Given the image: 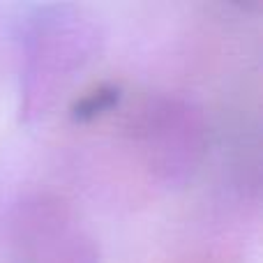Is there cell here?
I'll use <instances>...</instances> for the list:
<instances>
[{
  "label": "cell",
  "mask_w": 263,
  "mask_h": 263,
  "mask_svg": "<svg viewBox=\"0 0 263 263\" xmlns=\"http://www.w3.org/2000/svg\"><path fill=\"white\" fill-rule=\"evenodd\" d=\"M79 16H65L60 7L40 9L21 32L26 51V114H40L46 97L63 90L65 79L90 58L95 35Z\"/></svg>",
  "instance_id": "6da1fadb"
},
{
  "label": "cell",
  "mask_w": 263,
  "mask_h": 263,
  "mask_svg": "<svg viewBox=\"0 0 263 263\" xmlns=\"http://www.w3.org/2000/svg\"><path fill=\"white\" fill-rule=\"evenodd\" d=\"M118 102V88H100V90L90 92L88 97H83L77 106H74V118L77 120H90L95 116L109 111L111 106H116Z\"/></svg>",
  "instance_id": "7a4b0ae2"
}]
</instances>
